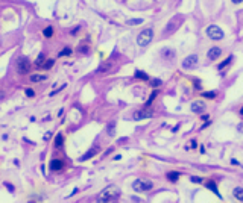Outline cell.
I'll return each instance as SVG.
<instances>
[{
  "mask_svg": "<svg viewBox=\"0 0 243 203\" xmlns=\"http://www.w3.org/2000/svg\"><path fill=\"white\" fill-rule=\"evenodd\" d=\"M118 197H120V188H117V186L111 185V186H106V188H105V189L100 192V195H99L97 201H100V203H106V201H115Z\"/></svg>",
  "mask_w": 243,
  "mask_h": 203,
  "instance_id": "1",
  "label": "cell"
},
{
  "mask_svg": "<svg viewBox=\"0 0 243 203\" xmlns=\"http://www.w3.org/2000/svg\"><path fill=\"white\" fill-rule=\"evenodd\" d=\"M152 38H154V29H145V31H141L140 34H138V37H137V44L138 46H141V47H146L151 41H152Z\"/></svg>",
  "mask_w": 243,
  "mask_h": 203,
  "instance_id": "2",
  "label": "cell"
},
{
  "mask_svg": "<svg viewBox=\"0 0 243 203\" xmlns=\"http://www.w3.org/2000/svg\"><path fill=\"white\" fill-rule=\"evenodd\" d=\"M154 186V183L151 180H146V179H137L132 182V188L137 191V192H148L151 191Z\"/></svg>",
  "mask_w": 243,
  "mask_h": 203,
  "instance_id": "3",
  "label": "cell"
},
{
  "mask_svg": "<svg viewBox=\"0 0 243 203\" xmlns=\"http://www.w3.org/2000/svg\"><path fill=\"white\" fill-rule=\"evenodd\" d=\"M31 62H29V59L26 58V56H20L18 59H17V62H15V68H17V73H20V74H28L29 71H31Z\"/></svg>",
  "mask_w": 243,
  "mask_h": 203,
  "instance_id": "4",
  "label": "cell"
},
{
  "mask_svg": "<svg viewBox=\"0 0 243 203\" xmlns=\"http://www.w3.org/2000/svg\"><path fill=\"white\" fill-rule=\"evenodd\" d=\"M207 35H208V38H211V40H214V41L222 40V38L225 37L223 31H222L219 26H216V24H211V26L207 27Z\"/></svg>",
  "mask_w": 243,
  "mask_h": 203,
  "instance_id": "5",
  "label": "cell"
},
{
  "mask_svg": "<svg viewBox=\"0 0 243 203\" xmlns=\"http://www.w3.org/2000/svg\"><path fill=\"white\" fill-rule=\"evenodd\" d=\"M198 65V55H190V56H187L184 61H182V67L184 68H193V67H196Z\"/></svg>",
  "mask_w": 243,
  "mask_h": 203,
  "instance_id": "6",
  "label": "cell"
},
{
  "mask_svg": "<svg viewBox=\"0 0 243 203\" xmlns=\"http://www.w3.org/2000/svg\"><path fill=\"white\" fill-rule=\"evenodd\" d=\"M149 117H152V111L143 109V111H137L132 118H134V120H143V118H149Z\"/></svg>",
  "mask_w": 243,
  "mask_h": 203,
  "instance_id": "7",
  "label": "cell"
},
{
  "mask_svg": "<svg viewBox=\"0 0 243 203\" xmlns=\"http://www.w3.org/2000/svg\"><path fill=\"white\" fill-rule=\"evenodd\" d=\"M62 167H64V162L61 159H52L49 164L50 171H59V170H62Z\"/></svg>",
  "mask_w": 243,
  "mask_h": 203,
  "instance_id": "8",
  "label": "cell"
},
{
  "mask_svg": "<svg viewBox=\"0 0 243 203\" xmlns=\"http://www.w3.org/2000/svg\"><path fill=\"white\" fill-rule=\"evenodd\" d=\"M190 109H191V112L199 114V112H202V111L205 109V103H204V102H193L191 106H190Z\"/></svg>",
  "mask_w": 243,
  "mask_h": 203,
  "instance_id": "9",
  "label": "cell"
},
{
  "mask_svg": "<svg viewBox=\"0 0 243 203\" xmlns=\"http://www.w3.org/2000/svg\"><path fill=\"white\" fill-rule=\"evenodd\" d=\"M220 55H222V49H219V47H211V49L208 50V58H210L211 61L217 59Z\"/></svg>",
  "mask_w": 243,
  "mask_h": 203,
  "instance_id": "10",
  "label": "cell"
},
{
  "mask_svg": "<svg viewBox=\"0 0 243 203\" xmlns=\"http://www.w3.org/2000/svg\"><path fill=\"white\" fill-rule=\"evenodd\" d=\"M232 197H234L235 200H238V201H243V188L235 186V188L232 189Z\"/></svg>",
  "mask_w": 243,
  "mask_h": 203,
  "instance_id": "11",
  "label": "cell"
},
{
  "mask_svg": "<svg viewBox=\"0 0 243 203\" xmlns=\"http://www.w3.org/2000/svg\"><path fill=\"white\" fill-rule=\"evenodd\" d=\"M96 153H97V149H96V147H94V149H91V150H90V152H87V153H85V155H82V156H81V159H79V161H81V162H84V161H87V159H91V158H93V156H94V155H96Z\"/></svg>",
  "mask_w": 243,
  "mask_h": 203,
  "instance_id": "12",
  "label": "cell"
},
{
  "mask_svg": "<svg viewBox=\"0 0 243 203\" xmlns=\"http://www.w3.org/2000/svg\"><path fill=\"white\" fill-rule=\"evenodd\" d=\"M207 188H208L210 191H213L219 198H222V195H220V192H219V189H217V185H216L214 182H211V180H210V182H207Z\"/></svg>",
  "mask_w": 243,
  "mask_h": 203,
  "instance_id": "13",
  "label": "cell"
},
{
  "mask_svg": "<svg viewBox=\"0 0 243 203\" xmlns=\"http://www.w3.org/2000/svg\"><path fill=\"white\" fill-rule=\"evenodd\" d=\"M161 53H163V58H166V59H173L175 58V50H172V49H163Z\"/></svg>",
  "mask_w": 243,
  "mask_h": 203,
  "instance_id": "14",
  "label": "cell"
},
{
  "mask_svg": "<svg viewBox=\"0 0 243 203\" xmlns=\"http://www.w3.org/2000/svg\"><path fill=\"white\" fill-rule=\"evenodd\" d=\"M53 146H55V149H61V147L64 146V137H62V134H58V135H56Z\"/></svg>",
  "mask_w": 243,
  "mask_h": 203,
  "instance_id": "15",
  "label": "cell"
},
{
  "mask_svg": "<svg viewBox=\"0 0 243 203\" xmlns=\"http://www.w3.org/2000/svg\"><path fill=\"white\" fill-rule=\"evenodd\" d=\"M46 79H47V76H44V74H34V76H31V82H43Z\"/></svg>",
  "mask_w": 243,
  "mask_h": 203,
  "instance_id": "16",
  "label": "cell"
},
{
  "mask_svg": "<svg viewBox=\"0 0 243 203\" xmlns=\"http://www.w3.org/2000/svg\"><path fill=\"white\" fill-rule=\"evenodd\" d=\"M167 179L170 182H176L179 179V173L178 171H170V173H167Z\"/></svg>",
  "mask_w": 243,
  "mask_h": 203,
  "instance_id": "17",
  "label": "cell"
},
{
  "mask_svg": "<svg viewBox=\"0 0 243 203\" xmlns=\"http://www.w3.org/2000/svg\"><path fill=\"white\" fill-rule=\"evenodd\" d=\"M135 77H137V79H141V80H149V76H148L145 71H140V70L135 71Z\"/></svg>",
  "mask_w": 243,
  "mask_h": 203,
  "instance_id": "18",
  "label": "cell"
},
{
  "mask_svg": "<svg viewBox=\"0 0 243 203\" xmlns=\"http://www.w3.org/2000/svg\"><path fill=\"white\" fill-rule=\"evenodd\" d=\"M141 23H143V18H131V20L126 21V24H129V26H137V24H141Z\"/></svg>",
  "mask_w": 243,
  "mask_h": 203,
  "instance_id": "19",
  "label": "cell"
},
{
  "mask_svg": "<svg viewBox=\"0 0 243 203\" xmlns=\"http://www.w3.org/2000/svg\"><path fill=\"white\" fill-rule=\"evenodd\" d=\"M43 35L47 37V38H50V37L53 35V27H52V26H47V27L43 31Z\"/></svg>",
  "mask_w": 243,
  "mask_h": 203,
  "instance_id": "20",
  "label": "cell"
},
{
  "mask_svg": "<svg viewBox=\"0 0 243 203\" xmlns=\"http://www.w3.org/2000/svg\"><path fill=\"white\" fill-rule=\"evenodd\" d=\"M44 59H46L44 53H40V56H38V58H37V61H35V65H37V67H41V65L44 64Z\"/></svg>",
  "mask_w": 243,
  "mask_h": 203,
  "instance_id": "21",
  "label": "cell"
},
{
  "mask_svg": "<svg viewBox=\"0 0 243 203\" xmlns=\"http://www.w3.org/2000/svg\"><path fill=\"white\" fill-rule=\"evenodd\" d=\"M53 64H55V61L53 59H49V61H44V64L41 65L44 70H50L52 67H53Z\"/></svg>",
  "mask_w": 243,
  "mask_h": 203,
  "instance_id": "22",
  "label": "cell"
},
{
  "mask_svg": "<svg viewBox=\"0 0 243 203\" xmlns=\"http://www.w3.org/2000/svg\"><path fill=\"white\" fill-rule=\"evenodd\" d=\"M151 85H152V88H158V86L163 85V80H161V79H152V80H151Z\"/></svg>",
  "mask_w": 243,
  "mask_h": 203,
  "instance_id": "23",
  "label": "cell"
},
{
  "mask_svg": "<svg viewBox=\"0 0 243 203\" xmlns=\"http://www.w3.org/2000/svg\"><path fill=\"white\" fill-rule=\"evenodd\" d=\"M216 92L214 91H208V92H202V97L204 98H216Z\"/></svg>",
  "mask_w": 243,
  "mask_h": 203,
  "instance_id": "24",
  "label": "cell"
},
{
  "mask_svg": "<svg viewBox=\"0 0 243 203\" xmlns=\"http://www.w3.org/2000/svg\"><path fill=\"white\" fill-rule=\"evenodd\" d=\"M157 94H158V91L155 89V91H154V92L151 94V97L148 98V102H146V106H151V103H152V102H154V98L157 97Z\"/></svg>",
  "mask_w": 243,
  "mask_h": 203,
  "instance_id": "25",
  "label": "cell"
},
{
  "mask_svg": "<svg viewBox=\"0 0 243 203\" xmlns=\"http://www.w3.org/2000/svg\"><path fill=\"white\" fill-rule=\"evenodd\" d=\"M70 55H72V49H68V47H65L59 52V56H70Z\"/></svg>",
  "mask_w": 243,
  "mask_h": 203,
  "instance_id": "26",
  "label": "cell"
},
{
  "mask_svg": "<svg viewBox=\"0 0 243 203\" xmlns=\"http://www.w3.org/2000/svg\"><path fill=\"white\" fill-rule=\"evenodd\" d=\"M231 61H232V56H229V58H228L226 61H223V62H222V64H220V65H219L217 68H219V70H223V68H225V67H226V65H228V64H229Z\"/></svg>",
  "mask_w": 243,
  "mask_h": 203,
  "instance_id": "27",
  "label": "cell"
},
{
  "mask_svg": "<svg viewBox=\"0 0 243 203\" xmlns=\"http://www.w3.org/2000/svg\"><path fill=\"white\" fill-rule=\"evenodd\" d=\"M190 182H193V183H202V177L193 176V177H190Z\"/></svg>",
  "mask_w": 243,
  "mask_h": 203,
  "instance_id": "28",
  "label": "cell"
},
{
  "mask_svg": "<svg viewBox=\"0 0 243 203\" xmlns=\"http://www.w3.org/2000/svg\"><path fill=\"white\" fill-rule=\"evenodd\" d=\"M114 126H115L114 123H111V124L108 126V134H109V135H114Z\"/></svg>",
  "mask_w": 243,
  "mask_h": 203,
  "instance_id": "29",
  "label": "cell"
},
{
  "mask_svg": "<svg viewBox=\"0 0 243 203\" xmlns=\"http://www.w3.org/2000/svg\"><path fill=\"white\" fill-rule=\"evenodd\" d=\"M26 95H28V97H34V95H35V92H34V89H31V88H28V89H26Z\"/></svg>",
  "mask_w": 243,
  "mask_h": 203,
  "instance_id": "30",
  "label": "cell"
},
{
  "mask_svg": "<svg viewBox=\"0 0 243 203\" xmlns=\"http://www.w3.org/2000/svg\"><path fill=\"white\" fill-rule=\"evenodd\" d=\"M64 88H65V85H62V86H61V88H58V89H55V91H53V92H50V95H55V94H56V92H59V91H61V89H64Z\"/></svg>",
  "mask_w": 243,
  "mask_h": 203,
  "instance_id": "31",
  "label": "cell"
},
{
  "mask_svg": "<svg viewBox=\"0 0 243 203\" xmlns=\"http://www.w3.org/2000/svg\"><path fill=\"white\" fill-rule=\"evenodd\" d=\"M195 88H196V89H201V85H199V80H198V79L195 80Z\"/></svg>",
  "mask_w": 243,
  "mask_h": 203,
  "instance_id": "32",
  "label": "cell"
},
{
  "mask_svg": "<svg viewBox=\"0 0 243 203\" xmlns=\"http://www.w3.org/2000/svg\"><path fill=\"white\" fill-rule=\"evenodd\" d=\"M231 2H232L234 5H238V3H241V2H243V0H231Z\"/></svg>",
  "mask_w": 243,
  "mask_h": 203,
  "instance_id": "33",
  "label": "cell"
},
{
  "mask_svg": "<svg viewBox=\"0 0 243 203\" xmlns=\"http://www.w3.org/2000/svg\"><path fill=\"white\" fill-rule=\"evenodd\" d=\"M231 164H232V165H237L238 161H237V159H231Z\"/></svg>",
  "mask_w": 243,
  "mask_h": 203,
  "instance_id": "34",
  "label": "cell"
},
{
  "mask_svg": "<svg viewBox=\"0 0 243 203\" xmlns=\"http://www.w3.org/2000/svg\"><path fill=\"white\" fill-rule=\"evenodd\" d=\"M238 130H240V132H243V123H240V124H238Z\"/></svg>",
  "mask_w": 243,
  "mask_h": 203,
  "instance_id": "35",
  "label": "cell"
},
{
  "mask_svg": "<svg viewBox=\"0 0 243 203\" xmlns=\"http://www.w3.org/2000/svg\"><path fill=\"white\" fill-rule=\"evenodd\" d=\"M78 31H79L78 27H76V29H73V31H72V35H75V34H78Z\"/></svg>",
  "mask_w": 243,
  "mask_h": 203,
  "instance_id": "36",
  "label": "cell"
},
{
  "mask_svg": "<svg viewBox=\"0 0 243 203\" xmlns=\"http://www.w3.org/2000/svg\"><path fill=\"white\" fill-rule=\"evenodd\" d=\"M208 126H210V123H208V121H207V123H205V124H202V129H205V127H208Z\"/></svg>",
  "mask_w": 243,
  "mask_h": 203,
  "instance_id": "37",
  "label": "cell"
},
{
  "mask_svg": "<svg viewBox=\"0 0 243 203\" xmlns=\"http://www.w3.org/2000/svg\"><path fill=\"white\" fill-rule=\"evenodd\" d=\"M131 198H132V201H140V198H138V197H131Z\"/></svg>",
  "mask_w": 243,
  "mask_h": 203,
  "instance_id": "38",
  "label": "cell"
},
{
  "mask_svg": "<svg viewBox=\"0 0 243 203\" xmlns=\"http://www.w3.org/2000/svg\"><path fill=\"white\" fill-rule=\"evenodd\" d=\"M240 115H243V106H241V109H240V112H238Z\"/></svg>",
  "mask_w": 243,
  "mask_h": 203,
  "instance_id": "39",
  "label": "cell"
}]
</instances>
